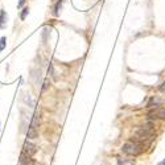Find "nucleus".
<instances>
[{
  "mask_svg": "<svg viewBox=\"0 0 165 165\" xmlns=\"http://www.w3.org/2000/svg\"><path fill=\"white\" fill-rule=\"evenodd\" d=\"M122 151L126 154H128V156H137V154H140L143 152V145L137 141L131 140V141H127L122 147Z\"/></svg>",
  "mask_w": 165,
  "mask_h": 165,
  "instance_id": "f257e3e1",
  "label": "nucleus"
},
{
  "mask_svg": "<svg viewBox=\"0 0 165 165\" xmlns=\"http://www.w3.org/2000/svg\"><path fill=\"white\" fill-rule=\"evenodd\" d=\"M40 111H36L34 115L32 116V122H31V126H29L28 131H27V136L28 139H36L38 136V126H40Z\"/></svg>",
  "mask_w": 165,
  "mask_h": 165,
  "instance_id": "f03ea898",
  "label": "nucleus"
},
{
  "mask_svg": "<svg viewBox=\"0 0 165 165\" xmlns=\"http://www.w3.org/2000/svg\"><path fill=\"white\" fill-rule=\"evenodd\" d=\"M152 135H153V129L152 128H147L145 126L135 131V136H136L137 139H141V140L152 137Z\"/></svg>",
  "mask_w": 165,
  "mask_h": 165,
  "instance_id": "7ed1b4c3",
  "label": "nucleus"
},
{
  "mask_svg": "<svg viewBox=\"0 0 165 165\" xmlns=\"http://www.w3.org/2000/svg\"><path fill=\"white\" fill-rule=\"evenodd\" d=\"M148 116H149V119H161V120H164L165 119V110L157 107V108L152 110V111H149Z\"/></svg>",
  "mask_w": 165,
  "mask_h": 165,
  "instance_id": "20e7f679",
  "label": "nucleus"
},
{
  "mask_svg": "<svg viewBox=\"0 0 165 165\" xmlns=\"http://www.w3.org/2000/svg\"><path fill=\"white\" fill-rule=\"evenodd\" d=\"M36 151H37V149H36V145H34V144H32L31 141H28V140H27L25 143H24L23 152L27 153L28 156H33V154L36 153Z\"/></svg>",
  "mask_w": 165,
  "mask_h": 165,
  "instance_id": "39448f33",
  "label": "nucleus"
},
{
  "mask_svg": "<svg viewBox=\"0 0 165 165\" xmlns=\"http://www.w3.org/2000/svg\"><path fill=\"white\" fill-rule=\"evenodd\" d=\"M20 165H36V163H34V160L32 158V156H28L27 153L21 152V154H20Z\"/></svg>",
  "mask_w": 165,
  "mask_h": 165,
  "instance_id": "423d86ee",
  "label": "nucleus"
},
{
  "mask_svg": "<svg viewBox=\"0 0 165 165\" xmlns=\"http://www.w3.org/2000/svg\"><path fill=\"white\" fill-rule=\"evenodd\" d=\"M20 114H21V124H20V131L21 132H24L25 131V128L28 127V120H29V115H28V112L25 111V110H21V111H20Z\"/></svg>",
  "mask_w": 165,
  "mask_h": 165,
  "instance_id": "0eeeda50",
  "label": "nucleus"
},
{
  "mask_svg": "<svg viewBox=\"0 0 165 165\" xmlns=\"http://www.w3.org/2000/svg\"><path fill=\"white\" fill-rule=\"evenodd\" d=\"M7 21H8V15L4 9H2L0 11V28H6Z\"/></svg>",
  "mask_w": 165,
  "mask_h": 165,
  "instance_id": "6e6552de",
  "label": "nucleus"
},
{
  "mask_svg": "<svg viewBox=\"0 0 165 165\" xmlns=\"http://www.w3.org/2000/svg\"><path fill=\"white\" fill-rule=\"evenodd\" d=\"M163 104V101H160V99H157V98H153L151 102L148 103V107H158V106H161Z\"/></svg>",
  "mask_w": 165,
  "mask_h": 165,
  "instance_id": "1a4fd4ad",
  "label": "nucleus"
},
{
  "mask_svg": "<svg viewBox=\"0 0 165 165\" xmlns=\"http://www.w3.org/2000/svg\"><path fill=\"white\" fill-rule=\"evenodd\" d=\"M118 164L119 165H133V160L131 158H118Z\"/></svg>",
  "mask_w": 165,
  "mask_h": 165,
  "instance_id": "9d476101",
  "label": "nucleus"
},
{
  "mask_svg": "<svg viewBox=\"0 0 165 165\" xmlns=\"http://www.w3.org/2000/svg\"><path fill=\"white\" fill-rule=\"evenodd\" d=\"M6 45H7V38L2 37L0 38V52H3L4 49H6Z\"/></svg>",
  "mask_w": 165,
  "mask_h": 165,
  "instance_id": "9b49d317",
  "label": "nucleus"
},
{
  "mask_svg": "<svg viewBox=\"0 0 165 165\" xmlns=\"http://www.w3.org/2000/svg\"><path fill=\"white\" fill-rule=\"evenodd\" d=\"M61 4H62V0H58L57 4H56V7H54V15H56V16H58V13H59V9H61Z\"/></svg>",
  "mask_w": 165,
  "mask_h": 165,
  "instance_id": "f8f14e48",
  "label": "nucleus"
},
{
  "mask_svg": "<svg viewBox=\"0 0 165 165\" xmlns=\"http://www.w3.org/2000/svg\"><path fill=\"white\" fill-rule=\"evenodd\" d=\"M29 13V8L28 7H25L23 9V12H21V15H20V19L21 20H25V17H27V15Z\"/></svg>",
  "mask_w": 165,
  "mask_h": 165,
  "instance_id": "ddd939ff",
  "label": "nucleus"
},
{
  "mask_svg": "<svg viewBox=\"0 0 165 165\" xmlns=\"http://www.w3.org/2000/svg\"><path fill=\"white\" fill-rule=\"evenodd\" d=\"M49 85H50V82H49V79L46 78V79H45V81H44V87H42V93H45V91H46V90H48V87H49Z\"/></svg>",
  "mask_w": 165,
  "mask_h": 165,
  "instance_id": "4468645a",
  "label": "nucleus"
},
{
  "mask_svg": "<svg viewBox=\"0 0 165 165\" xmlns=\"http://www.w3.org/2000/svg\"><path fill=\"white\" fill-rule=\"evenodd\" d=\"M25 102L27 103H29V107H34V102L32 101V99H31V97H25Z\"/></svg>",
  "mask_w": 165,
  "mask_h": 165,
  "instance_id": "2eb2a0df",
  "label": "nucleus"
},
{
  "mask_svg": "<svg viewBox=\"0 0 165 165\" xmlns=\"http://www.w3.org/2000/svg\"><path fill=\"white\" fill-rule=\"evenodd\" d=\"M24 3H25V0H19V3H17V7L19 8H21L24 6Z\"/></svg>",
  "mask_w": 165,
  "mask_h": 165,
  "instance_id": "dca6fc26",
  "label": "nucleus"
},
{
  "mask_svg": "<svg viewBox=\"0 0 165 165\" xmlns=\"http://www.w3.org/2000/svg\"><path fill=\"white\" fill-rule=\"evenodd\" d=\"M158 90H160L161 93H165V82L161 85V86H160V89H158Z\"/></svg>",
  "mask_w": 165,
  "mask_h": 165,
  "instance_id": "f3484780",
  "label": "nucleus"
},
{
  "mask_svg": "<svg viewBox=\"0 0 165 165\" xmlns=\"http://www.w3.org/2000/svg\"><path fill=\"white\" fill-rule=\"evenodd\" d=\"M161 165H165V161H164V163H163V164H161Z\"/></svg>",
  "mask_w": 165,
  "mask_h": 165,
  "instance_id": "a211bd4d",
  "label": "nucleus"
}]
</instances>
